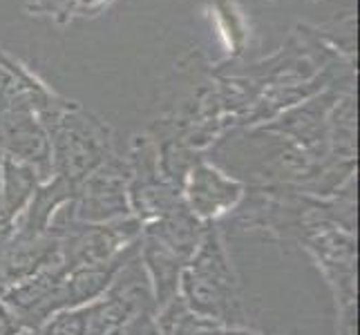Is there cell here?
<instances>
[{
	"label": "cell",
	"instance_id": "obj_1",
	"mask_svg": "<svg viewBox=\"0 0 360 335\" xmlns=\"http://www.w3.org/2000/svg\"><path fill=\"white\" fill-rule=\"evenodd\" d=\"M179 297L195 315L221 329L251 327L238 272L219 223H206L200 246L181 272Z\"/></svg>",
	"mask_w": 360,
	"mask_h": 335
},
{
	"label": "cell",
	"instance_id": "obj_2",
	"mask_svg": "<svg viewBox=\"0 0 360 335\" xmlns=\"http://www.w3.org/2000/svg\"><path fill=\"white\" fill-rule=\"evenodd\" d=\"M204 228L206 223L195 219L186 204L141 223L139 259L150 280L157 308L179 295L181 272L200 246Z\"/></svg>",
	"mask_w": 360,
	"mask_h": 335
},
{
	"label": "cell",
	"instance_id": "obj_3",
	"mask_svg": "<svg viewBox=\"0 0 360 335\" xmlns=\"http://www.w3.org/2000/svg\"><path fill=\"white\" fill-rule=\"evenodd\" d=\"M52 177L79 185L92 170L112 157L110 130L79 105L70 103L47 128Z\"/></svg>",
	"mask_w": 360,
	"mask_h": 335
},
{
	"label": "cell",
	"instance_id": "obj_4",
	"mask_svg": "<svg viewBox=\"0 0 360 335\" xmlns=\"http://www.w3.org/2000/svg\"><path fill=\"white\" fill-rule=\"evenodd\" d=\"M128 185V164L112 155L77 185L74 199L68 206L72 219L83 223H108L130 217Z\"/></svg>",
	"mask_w": 360,
	"mask_h": 335
},
{
	"label": "cell",
	"instance_id": "obj_5",
	"mask_svg": "<svg viewBox=\"0 0 360 335\" xmlns=\"http://www.w3.org/2000/svg\"><path fill=\"white\" fill-rule=\"evenodd\" d=\"M300 244L327 277L336 306H356V235L333 223H316L304 232Z\"/></svg>",
	"mask_w": 360,
	"mask_h": 335
},
{
	"label": "cell",
	"instance_id": "obj_6",
	"mask_svg": "<svg viewBox=\"0 0 360 335\" xmlns=\"http://www.w3.org/2000/svg\"><path fill=\"white\" fill-rule=\"evenodd\" d=\"M246 188L248 185L238 177L200 159L181 183V199L195 219L202 223H219L238 210Z\"/></svg>",
	"mask_w": 360,
	"mask_h": 335
},
{
	"label": "cell",
	"instance_id": "obj_7",
	"mask_svg": "<svg viewBox=\"0 0 360 335\" xmlns=\"http://www.w3.org/2000/svg\"><path fill=\"white\" fill-rule=\"evenodd\" d=\"M136 242L132 246H128L123 253H119L117 257L108 259V262L85 264V266H77V268L68 270L63 280H60V287L56 293L58 311H63V308L85 306V304L98 300V297L110 289V284H112L119 268L126 264V259L136 251Z\"/></svg>",
	"mask_w": 360,
	"mask_h": 335
},
{
	"label": "cell",
	"instance_id": "obj_8",
	"mask_svg": "<svg viewBox=\"0 0 360 335\" xmlns=\"http://www.w3.org/2000/svg\"><path fill=\"white\" fill-rule=\"evenodd\" d=\"M43 183L34 166L0 152V197L11 221H18L32 195Z\"/></svg>",
	"mask_w": 360,
	"mask_h": 335
},
{
	"label": "cell",
	"instance_id": "obj_9",
	"mask_svg": "<svg viewBox=\"0 0 360 335\" xmlns=\"http://www.w3.org/2000/svg\"><path fill=\"white\" fill-rule=\"evenodd\" d=\"M36 335H88V311L85 306L56 311L36 329Z\"/></svg>",
	"mask_w": 360,
	"mask_h": 335
},
{
	"label": "cell",
	"instance_id": "obj_10",
	"mask_svg": "<svg viewBox=\"0 0 360 335\" xmlns=\"http://www.w3.org/2000/svg\"><path fill=\"white\" fill-rule=\"evenodd\" d=\"M79 0H30V11L65 20L74 14Z\"/></svg>",
	"mask_w": 360,
	"mask_h": 335
},
{
	"label": "cell",
	"instance_id": "obj_11",
	"mask_svg": "<svg viewBox=\"0 0 360 335\" xmlns=\"http://www.w3.org/2000/svg\"><path fill=\"white\" fill-rule=\"evenodd\" d=\"M18 331H22L20 320L3 300H0V335H16Z\"/></svg>",
	"mask_w": 360,
	"mask_h": 335
},
{
	"label": "cell",
	"instance_id": "obj_12",
	"mask_svg": "<svg viewBox=\"0 0 360 335\" xmlns=\"http://www.w3.org/2000/svg\"><path fill=\"white\" fill-rule=\"evenodd\" d=\"M112 0H79L77 3V9H74V14H81V16H96L98 11L105 9Z\"/></svg>",
	"mask_w": 360,
	"mask_h": 335
},
{
	"label": "cell",
	"instance_id": "obj_13",
	"mask_svg": "<svg viewBox=\"0 0 360 335\" xmlns=\"http://www.w3.org/2000/svg\"><path fill=\"white\" fill-rule=\"evenodd\" d=\"M16 335H36V329H22V331H18Z\"/></svg>",
	"mask_w": 360,
	"mask_h": 335
}]
</instances>
